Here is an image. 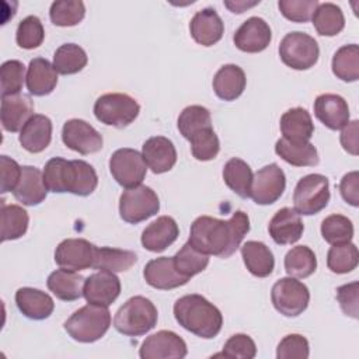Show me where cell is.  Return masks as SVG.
Returning <instances> with one entry per match:
<instances>
[{
    "mask_svg": "<svg viewBox=\"0 0 359 359\" xmlns=\"http://www.w3.org/2000/svg\"><path fill=\"white\" fill-rule=\"evenodd\" d=\"M248 231L250 219L243 210H236L229 220L199 216L191 224L188 243L206 255L229 258Z\"/></svg>",
    "mask_w": 359,
    "mask_h": 359,
    "instance_id": "6da1fadb",
    "label": "cell"
},
{
    "mask_svg": "<svg viewBox=\"0 0 359 359\" xmlns=\"http://www.w3.org/2000/svg\"><path fill=\"white\" fill-rule=\"evenodd\" d=\"M48 191L55 194L70 192L77 196L91 195L98 185V175L84 160L50 158L42 171Z\"/></svg>",
    "mask_w": 359,
    "mask_h": 359,
    "instance_id": "7a4b0ae2",
    "label": "cell"
},
{
    "mask_svg": "<svg viewBox=\"0 0 359 359\" xmlns=\"http://www.w3.org/2000/svg\"><path fill=\"white\" fill-rule=\"evenodd\" d=\"M172 310L177 323L196 337L212 339L222 330L223 316L220 310L201 294L192 293L180 297Z\"/></svg>",
    "mask_w": 359,
    "mask_h": 359,
    "instance_id": "3957f363",
    "label": "cell"
},
{
    "mask_svg": "<svg viewBox=\"0 0 359 359\" xmlns=\"http://www.w3.org/2000/svg\"><path fill=\"white\" fill-rule=\"evenodd\" d=\"M158 313L156 306L144 296H133L119 307L114 317V327L128 337H140L153 330Z\"/></svg>",
    "mask_w": 359,
    "mask_h": 359,
    "instance_id": "277c9868",
    "label": "cell"
},
{
    "mask_svg": "<svg viewBox=\"0 0 359 359\" xmlns=\"http://www.w3.org/2000/svg\"><path fill=\"white\" fill-rule=\"evenodd\" d=\"M111 325L108 307L88 303L76 310L63 324L66 332L77 342L91 344L101 339Z\"/></svg>",
    "mask_w": 359,
    "mask_h": 359,
    "instance_id": "5b68a950",
    "label": "cell"
},
{
    "mask_svg": "<svg viewBox=\"0 0 359 359\" xmlns=\"http://www.w3.org/2000/svg\"><path fill=\"white\" fill-rule=\"evenodd\" d=\"M140 105L137 101L123 93H107L97 98L94 104L95 118L108 126L125 128L139 115Z\"/></svg>",
    "mask_w": 359,
    "mask_h": 359,
    "instance_id": "8992f818",
    "label": "cell"
},
{
    "mask_svg": "<svg viewBox=\"0 0 359 359\" xmlns=\"http://www.w3.org/2000/svg\"><path fill=\"white\" fill-rule=\"evenodd\" d=\"M330 201V182L323 174H309L299 180L293 192V209L303 216L321 212Z\"/></svg>",
    "mask_w": 359,
    "mask_h": 359,
    "instance_id": "52a82bcc",
    "label": "cell"
},
{
    "mask_svg": "<svg viewBox=\"0 0 359 359\" xmlns=\"http://www.w3.org/2000/svg\"><path fill=\"white\" fill-rule=\"evenodd\" d=\"M279 56L287 67L307 70L317 63L320 48L313 36L306 32L294 31L286 34L280 41Z\"/></svg>",
    "mask_w": 359,
    "mask_h": 359,
    "instance_id": "ba28073f",
    "label": "cell"
},
{
    "mask_svg": "<svg viewBox=\"0 0 359 359\" xmlns=\"http://www.w3.org/2000/svg\"><path fill=\"white\" fill-rule=\"evenodd\" d=\"M160 209L157 194L146 185L126 188L119 198V215L126 223H140L154 216Z\"/></svg>",
    "mask_w": 359,
    "mask_h": 359,
    "instance_id": "9c48e42d",
    "label": "cell"
},
{
    "mask_svg": "<svg viewBox=\"0 0 359 359\" xmlns=\"http://www.w3.org/2000/svg\"><path fill=\"white\" fill-rule=\"evenodd\" d=\"M273 307L286 317L300 316L309 306L310 292L307 286L293 276L280 278L271 290Z\"/></svg>",
    "mask_w": 359,
    "mask_h": 359,
    "instance_id": "30bf717a",
    "label": "cell"
},
{
    "mask_svg": "<svg viewBox=\"0 0 359 359\" xmlns=\"http://www.w3.org/2000/svg\"><path fill=\"white\" fill-rule=\"evenodd\" d=\"M109 171L114 180L123 188H133L142 184L146 177L147 165L142 153L130 147H122L112 153Z\"/></svg>",
    "mask_w": 359,
    "mask_h": 359,
    "instance_id": "8fae6325",
    "label": "cell"
},
{
    "mask_svg": "<svg viewBox=\"0 0 359 359\" xmlns=\"http://www.w3.org/2000/svg\"><path fill=\"white\" fill-rule=\"evenodd\" d=\"M286 188V177L283 170L272 163L258 170L252 177L250 198L257 205L275 203Z\"/></svg>",
    "mask_w": 359,
    "mask_h": 359,
    "instance_id": "7c38bea8",
    "label": "cell"
},
{
    "mask_svg": "<svg viewBox=\"0 0 359 359\" xmlns=\"http://www.w3.org/2000/svg\"><path fill=\"white\" fill-rule=\"evenodd\" d=\"M188 353L185 341L174 331L161 330L149 335L140 345L142 359H182Z\"/></svg>",
    "mask_w": 359,
    "mask_h": 359,
    "instance_id": "4fadbf2b",
    "label": "cell"
},
{
    "mask_svg": "<svg viewBox=\"0 0 359 359\" xmlns=\"http://www.w3.org/2000/svg\"><path fill=\"white\" fill-rule=\"evenodd\" d=\"M62 142L66 147L80 154L97 153L102 149V136L83 119H69L62 128Z\"/></svg>",
    "mask_w": 359,
    "mask_h": 359,
    "instance_id": "5bb4252c",
    "label": "cell"
},
{
    "mask_svg": "<svg viewBox=\"0 0 359 359\" xmlns=\"http://www.w3.org/2000/svg\"><path fill=\"white\" fill-rule=\"evenodd\" d=\"M97 245L86 238H66L55 250V262L69 271H83L93 268Z\"/></svg>",
    "mask_w": 359,
    "mask_h": 359,
    "instance_id": "9a60e30c",
    "label": "cell"
},
{
    "mask_svg": "<svg viewBox=\"0 0 359 359\" xmlns=\"http://www.w3.org/2000/svg\"><path fill=\"white\" fill-rule=\"evenodd\" d=\"M272 39L269 24L261 17L247 18L234 32L233 41L237 49L247 53H258L268 48Z\"/></svg>",
    "mask_w": 359,
    "mask_h": 359,
    "instance_id": "2e32d148",
    "label": "cell"
},
{
    "mask_svg": "<svg viewBox=\"0 0 359 359\" xmlns=\"http://www.w3.org/2000/svg\"><path fill=\"white\" fill-rule=\"evenodd\" d=\"M121 293V280L114 272L98 271L86 278L83 296L87 303L108 307Z\"/></svg>",
    "mask_w": 359,
    "mask_h": 359,
    "instance_id": "e0dca14e",
    "label": "cell"
},
{
    "mask_svg": "<svg viewBox=\"0 0 359 359\" xmlns=\"http://www.w3.org/2000/svg\"><path fill=\"white\" fill-rule=\"evenodd\" d=\"M143 278L147 285L160 290H170L188 283L189 279L178 273L172 257H158L150 259L143 269Z\"/></svg>",
    "mask_w": 359,
    "mask_h": 359,
    "instance_id": "ac0fdd59",
    "label": "cell"
},
{
    "mask_svg": "<svg viewBox=\"0 0 359 359\" xmlns=\"http://www.w3.org/2000/svg\"><path fill=\"white\" fill-rule=\"evenodd\" d=\"M189 32L196 43L202 46H212L222 39L224 24L215 8L206 7L192 17L189 22Z\"/></svg>",
    "mask_w": 359,
    "mask_h": 359,
    "instance_id": "d6986e66",
    "label": "cell"
},
{
    "mask_svg": "<svg viewBox=\"0 0 359 359\" xmlns=\"http://www.w3.org/2000/svg\"><path fill=\"white\" fill-rule=\"evenodd\" d=\"M142 156L146 165L154 174L170 171L177 163V150L172 142L164 136H153L143 143Z\"/></svg>",
    "mask_w": 359,
    "mask_h": 359,
    "instance_id": "ffe728a7",
    "label": "cell"
},
{
    "mask_svg": "<svg viewBox=\"0 0 359 359\" xmlns=\"http://www.w3.org/2000/svg\"><path fill=\"white\" fill-rule=\"evenodd\" d=\"M304 224L300 215L292 208L279 209L268 224V231L272 240L279 245L294 244L300 240Z\"/></svg>",
    "mask_w": 359,
    "mask_h": 359,
    "instance_id": "44dd1931",
    "label": "cell"
},
{
    "mask_svg": "<svg viewBox=\"0 0 359 359\" xmlns=\"http://www.w3.org/2000/svg\"><path fill=\"white\" fill-rule=\"evenodd\" d=\"M314 115L328 129L338 130L349 122V107L338 94H321L314 101Z\"/></svg>",
    "mask_w": 359,
    "mask_h": 359,
    "instance_id": "7402d4cb",
    "label": "cell"
},
{
    "mask_svg": "<svg viewBox=\"0 0 359 359\" xmlns=\"http://www.w3.org/2000/svg\"><path fill=\"white\" fill-rule=\"evenodd\" d=\"M34 115V102L25 94L1 97V125L7 132H18Z\"/></svg>",
    "mask_w": 359,
    "mask_h": 359,
    "instance_id": "603a6c76",
    "label": "cell"
},
{
    "mask_svg": "<svg viewBox=\"0 0 359 359\" xmlns=\"http://www.w3.org/2000/svg\"><path fill=\"white\" fill-rule=\"evenodd\" d=\"M180 234L177 222L171 216H160L142 233V245L151 252H161L170 247Z\"/></svg>",
    "mask_w": 359,
    "mask_h": 359,
    "instance_id": "cb8c5ba5",
    "label": "cell"
},
{
    "mask_svg": "<svg viewBox=\"0 0 359 359\" xmlns=\"http://www.w3.org/2000/svg\"><path fill=\"white\" fill-rule=\"evenodd\" d=\"M46 194L42 171L32 165H22L21 178L13 191L14 198L25 206H36L45 201Z\"/></svg>",
    "mask_w": 359,
    "mask_h": 359,
    "instance_id": "d4e9b609",
    "label": "cell"
},
{
    "mask_svg": "<svg viewBox=\"0 0 359 359\" xmlns=\"http://www.w3.org/2000/svg\"><path fill=\"white\" fill-rule=\"evenodd\" d=\"M18 140L29 153L43 151L52 140V121L46 115L34 114L20 130Z\"/></svg>",
    "mask_w": 359,
    "mask_h": 359,
    "instance_id": "484cf974",
    "label": "cell"
},
{
    "mask_svg": "<svg viewBox=\"0 0 359 359\" xmlns=\"http://www.w3.org/2000/svg\"><path fill=\"white\" fill-rule=\"evenodd\" d=\"M283 139L292 143H307L314 133V123L307 109L296 107L280 116L279 123Z\"/></svg>",
    "mask_w": 359,
    "mask_h": 359,
    "instance_id": "4316f807",
    "label": "cell"
},
{
    "mask_svg": "<svg viewBox=\"0 0 359 359\" xmlns=\"http://www.w3.org/2000/svg\"><path fill=\"white\" fill-rule=\"evenodd\" d=\"M25 83L29 94L36 97L48 95L57 84V72L48 59L34 57L28 65Z\"/></svg>",
    "mask_w": 359,
    "mask_h": 359,
    "instance_id": "83f0119b",
    "label": "cell"
},
{
    "mask_svg": "<svg viewBox=\"0 0 359 359\" xmlns=\"http://www.w3.org/2000/svg\"><path fill=\"white\" fill-rule=\"evenodd\" d=\"M15 304L31 320H45L55 309L53 299L48 293L34 287H20L15 292Z\"/></svg>",
    "mask_w": 359,
    "mask_h": 359,
    "instance_id": "f1b7e54d",
    "label": "cell"
},
{
    "mask_svg": "<svg viewBox=\"0 0 359 359\" xmlns=\"http://www.w3.org/2000/svg\"><path fill=\"white\" fill-rule=\"evenodd\" d=\"M245 73L244 70L233 63L222 66L213 77V91L223 101L237 100L245 88Z\"/></svg>",
    "mask_w": 359,
    "mask_h": 359,
    "instance_id": "f546056e",
    "label": "cell"
},
{
    "mask_svg": "<svg viewBox=\"0 0 359 359\" xmlns=\"http://www.w3.org/2000/svg\"><path fill=\"white\" fill-rule=\"evenodd\" d=\"M241 257L248 272L257 278H266L273 272L275 258L269 247L261 241L250 240L241 245Z\"/></svg>",
    "mask_w": 359,
    "mask_h": 359,
    "instance_id": "4dcf8cb0",
    "label": "cell"
},
{
    "mask_svg": "<svg viewBox=\"0 0 359 359\" xmlns=\"http://www.w3.org/2000/svg\"><path fill=\"white\" fill-rule=\"evenodd\" d=\"M86 279L76 273V271L69 269H56L53 271L46 280L48 289L63 302H74L83 296Z\"/></svg>",
    "mask_w": 359,
    "mask_h": 359,
    "instance_id": "1f68e13d",
    "label": "cell"
},
{
    "mask_svg": "<svg viewBox=\"0 0 359 359\" xmlns=\"http://www.w3.org/2000/svg\"><path fill=\"white\" fill-rule=\"evenodd\" d=\"M137 261V255L129 250L97 247L93 268L108 272H125L130 269Z\"/></svg>",
    "mask_w": 359,
    "mask_h": 359,
    "instance_id": "d6a6232c",
    "label": "cell"
},
{
    "mask_svg": "<svg viewBox=\"0 0 359 359\" xmlns=\"http://www.w3.org/2000/svg\"><path fill=\"white\" fill-rule=\"evenodd\" d=\"M275 153L294 167H311L320 161L318 151L310 142L292 143L282 137L275 143Z\"/></svg>",
    "mask_w": 359,
    "mask_h": 359,
    "instance_id": "836d02e7",
    "label": "cell"
},
{
    "mask_svg": "<svg viewBox=\"0 0 359 359\" xmlns=\"http://www.w3.org/2000/svg\"><path fill=\"white\" fill-rule=\"evenodd\" d=\"M252 177L251 167L238 157L230 158L223 167L224 184L243 199L250 198Z\"/></svg>",
    "mask_w": 359,
    "mask_h": 359,
    "instance_id": "e575fe53",
    "label": "cell"
},
{
    "mask_svg": "<svg viewBox=\"0 0 359 359\" xmlns=\"http://www.w3.org/2000/svg\"><path fill=\"white\" fill-rule=\"evenodd\" d=\"M311 20L317 34L323 36H335L345 27L344 13L341 7L334 3L318 4Z\"/></svg>",
    "mask_w": 359,
    "mask_h": 359,
    "instance_id": "d590c367",
    "label": "cell"
},
{
    "mask_svg": "<svg viewBox=\"0 0 359 359\" xmlns=\"http://www.w3.org/2000/svg\"><path fill=\"white\" fill-rule=\"evenodd\" d=\"M332 73L342 81L359 79V46L356 43L341 46L332 56Z\"/></svg>",
    "mask_w": 359,
    "mask_h": 359,
    "instance_id": "8d00e7d4",
    "label": "cell"
},
{
    "mask_svg": "<svg viewBox=\"0 0 359 359\" xmlns=\"http://www.w3.org/2000/svg\"><path fill=\"white\" fill-rule=\"evenodd\" d=\"M88 62L86 50L76 43L60 45L53 55V67L60 74H76L81 72Z\"/></svg>",
    "mask_w": 359,
    "mask_h": 359,
    "instance_id": "74e56055",
    "label": "cell"
},
{
    "mask_svg": "<svg viewBox=\"0 0 359 359\" xmlns=\"http://www.w3.org/2000/svg\"><path fill=\"white\" fill-rule=\"evenodd\" d=\"M317 269L314 251L307 245H296L285 255V271L293 278H309Z\"/></svg>",
    "mask_w": 359,
    "mask_h": 359,
    "instance_id": "f35d334b",
    "label": "cell"
},
{
    "mask_svg": "<svg viewBox=\"0 0 359 359\" xmlns=\"http://www.w3.org/2000/svg\"><path fill=\"white\" fill-rule=\"evenodd\" d=\"M29 217L18 205L1 203V241L17 240L27 233Z\"/></svg>",
    "mask_w": 359,
    "mask_h": 359,
    "instance_id": "ab89813d",
    "label": "cell"
},
{
    "mask_svg": "<svg viewBox=\"0 0 359 359\" xmlns=\"http://www.w3.org/2000/svg\"><path fill=\"white\" fill-rule=\"evenodd\" d=\"M172 259L178 273L187 279L201 273L209 265V255L201 252L189 243L184 244L182 248L172 257Z\"/></svg>",
    "mask_w": 359,
    "mask_h": 359,
    "instance_id": "60d3db41",
    "label": "cell"
},
{
    "mask_svg": "<svg viewBox=\"0 0 359 359\" xmlns=\"http://www.w3.org/2000/svg\"><path fill=\"white\" fill-rule=\"evenodd\" d=\"M177 126L180 133L189 140L198 132L212 126V118L208 108L202 105H189L178 116Z\"/></svg>",
    "mask_w": 359,
    "mask_h": 359,
    "instance_id": "b9f144b4",
    "label": "cell"
},
{
    "mask_svg": "<svg viewBox=\"0 0 359 359\" xmlns=\"http://www.w3.org/2000/svg\"><path fill=\"white\" fill-rule=\"evenodd\" d=\"M359 262V252L355 244L341 243L332 244L327 254V266L334 273L352 272Z\"/></svg>",
    "mask_w": 359,
    "mask_h": 359,
    "instance_id": "7bdbcfd3",
    "label": "cell"
},
{
    "mask_svg": "<svg viewBox=\"0 0 359 359\" xmlns=\"http://www.w3.org/2000/svg\"><path fill=\"white\" fill-rule=\"evenodd\" d=\"M86 15V6L80 0H57L50 4L49 17L57 27L77 25Z\"/></svg>",
    "mask_w": 359,
    "mask_h": 359,
    "instance_id": "ee69618b",
    "label": "cell"
},
{
    "mask_svg": "<svg viewBox=\"0 0 359 359\" xmlns=\"http://www.w3.org/2000/svg\"><path fill=\"white\" fill-rule=\"evenodd\" d=\"M321 236L328 244L349 243L353 237V224L344 215H330L321 223Z\"/></svg>",
    "mask_w": 359,
    "mask_h": 359,
    "instance_id": "f6af8a7d",
    "label": "cell"
},
{
    "mask_svg": "<svg viewBox=\"0 0 359 359\" xmlns=\"http://www.w3.org/2000/svg\"><path fill=\"white\" fill-rule=\"evenodd\" d=\"M43 38L45 29L36 15H28L20 21L15 31V41L20 48L35 49L43 42Z\"/></svg>",
    "mask_w": 359,
    "mask_h": 359,
    "instance_id": "bcb514c9",
    "label": "cell"
},
{
    "mask_svg": "<svg viewBox=\"0 0 359 359\" xmlns=\"http://www.w3.org/2000/svg\"><path fill=\"white\" fill-rule=\"evenodd\" d=\"M191 153L199 161L213 160L220 150V142L213 128H206L189 139Z\"/></svg>",
    "mask_w": 359,
    "mask_h": 359,
    "instance_id": "7dc6e473",
    "label": "cell"
},
{
    "mask_svg": "<svg viewBox=\"0 0 359 359\" xmlns=\"http://www.w3.org/2000/svg\"><path fill=\"white\" fill-rule=\"evenodd\" d=\"M25 66L20 60H7L0 69V88L1 97L18 94L25 79Z\"/></svg>",
    "mask_w": 359,
    "mask_h": 359,
    "instance_id": "c3c4849f",
    "label": "cell"
},
{
    "mask_svg": "<svg viewBox=\"0 0 359 359\" xmlns=\"http://www.w3.org/2000/svg\"><path fill=\"white\" fill-rule=\"evenodd\" d=\"M255 355L257 346L252 338L247 334H234L226 341L223 351L215 356H224L230 359H252Z\"/></svg>",
    "mask_w": 359,
    "mask_h": 359,
    "instance_id": "681fc988",
    "label": "cell"
},
{
    "mask_svg": "<svg viewBox=\"0 0 359 359\" xmlns=\"http://www.w3.org/2000/svg\"><path fill=\"white\" fill-rule=\"evenodd\" d=\"M320 3L317 0H279L278 7L282 15L293 22H307L317 6Z\"/></svg>",
    "mask_w": 359,
    "mask_h": 359,
    "instance_id": "f907efd6",
    "label": "cell"
},
{
    "mask_svg": "<svg viewBox=\"0 0 359 359\" xmlns=\"http://www.w3.org/2000/svg\"><path fill=\"white\" fill-rule=\"evenodd\" d=\"M310 355L309 341L300 334H289L276 348L278 359H306Z\"/></svg>",
    "mask_w": 359,
    "mask_h": 359,
    "instance_id": "816d5d0a",
    "label": "cell"
},
{
    "mask_svg": "<svg viewBox=\"0 0 359 359\" xmlns=\"http://www.w3.org/2000/svg\"><path fill=\"white\" fill-rule=\"evenodd\" d=\"M359 283L351 282L346 285H342L337 289V300L342 309V311L352 317H359Z\"/></svg>",
    "mask_w": 359,
    "mask_h": 359,
    "instance_id": "f5cc1de1",
    "label": "cell"
},
{
    "mask_svg": "<svg viewBox=\"0 0 359 359\" xmlns=\"http://www.w3.org/2000/svg\"><path fill=\"white\" fill-rule=\"evenodd\" d=\"M0 167H1V194L13 192L21 178L22 167H20V164L15 160L7 156L0 157Z\"/></svg>",
    "mask_w": 359,
    "mask_h": 359,
    "instance_id": "db71d44e",
    "label": "cell"
},
{
    "mask_svg": "<svg viewBox=\"0 0 359 359\" xmlns=\"http://www.w3.org/2000/svg\"><path fill=\"white\" fill-rule=\"evenodd\" d=\"M339 192L344 201L352 206L359 205V172L351 171L345 174L339 182Z\"/></svg>",
    "mask_w": 359,
    "mask_h": 359,
    "instance_id": "11a10c76",
    "label": "cell"
},
{
    "mask_svg": "<svg viewBox=\"0 0 359 359\" xmlns=\"http://www.w3.org/2000/svg\"><path fill=\"white\" fill-rule=\"evenodd\" d=\"M358 125L356 119L348 122L341 132V144L352 156H358Z\"/></svg>",
    "mask_w": 359,
    "mask_h": 359,
    "instance_id": "9f6ffc18",
    "label": "cell"
},
{
    "mask_svg": "<svg viewBox=\"0 0 359 359\" xmlns=\"http://www.w3.org/2000/svg\"><path fill=\"white\" fill-rule=\"evenodd\" d=\"M258 3L259 1H251V3H247V1H224V6L229 7L231 10V13H243L245 8L252 7Z\"/></svg>",
    "mask_w": 359,
    "mask_h": 359,
    "instance_id": "6f0895ef",
    "label": "cell"
}]
</instances>
